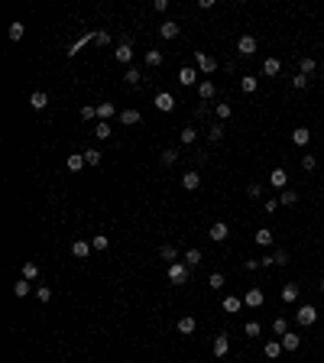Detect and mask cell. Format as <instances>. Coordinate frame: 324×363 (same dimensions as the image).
Listing matches in <instances>:
<instances>
[{
  "label": "cell",
  "instance_id": "6da1fadb",
  "mask_svg": "<svg viewBox=\"0 0 324 363\" xmlns=\"http://www.w3.org/2000/svg\"><path fill=\"white\" fill-rule=\"evenodd\" d=\"M165 276H169V282L172 286H185V282L191 279V269L185 266V263H169V269H165Z\"/></svg>",
  "mask_w": 324,
  "mask_h": 363
},
{
  "label": "cell",
  "instance_id": "7a4b0ae2",
  "mask_svg": "<svg viewBox=\"0 0 324 363\" xmlns=\"http://www.w3.org/2000/svg\"><path fill=\"white\" fill-rule=\"evenodd\" d=\"M195 68L201 75H214L217 68H221V62H217L211 52H195Z\"/></svg>",
  "mask_w": 324,
  "mask_h": 363
},
{
  "label": "cell",
  "instance_id": "3957f363",
  "mask_svg": "<svg viewBox=\"0 0 324 363\" xmlns=\"http://www.w3.org/2000/svg\"><path fill=\"white\" fill-rule=\"evenodd\" d=\"M295 321H299L302 327H311L314 321H318V308L314 305H299L295 308Z\"/></svg>",
  "mask_w": 324,
  "mask_h": 363
},
{
  "label": "cell",
  "instance_id": "277c9868",
  "mask_svg": "<svg viewBox=\"0 0 324 363\" xmlns=\"http://www.w3.org/2000/svg\"><path fill=\"white\" fill-rule=\"evenodd\" d=\"M256 49H259L256 36H240L237 39V55L240 59H253V55H256Z\"/></svg>",
  "mask_w": 324,
  "mask_h": 363
},
{
  "label": "cell",
  "instance_id": "5b68a950",
  "mask_svg": "<svg viewBox=\"0 0 324 363\" xmlns=\"http://www.w3.org/2000/svg\"><path fill=\"white\" fill-rule=\"evenodd\" d=\"M259 263H262V269L266 266H288V250H273V253L259 256Z\"/></svg>",
  "mask_w": 324,
  "mask_h": 363
},
{
  "label": "cell",
  "instance_id": "8992f818",
  "mask_svg": "<svg viewBox=\"0 0 324 363\" xmlns=\"http://www.w3.org/2000/svg\"><path fill=\"white\" fill-rule=\"evenodd\" d=\"M195 91H198V101H201V104H204V101H211V97H217V85L211 81V78H201V81H198V88H195Z\"/></svg>",
  "mask_w": 324,
  "mask_h": 363
},
{
  "label": "cell",
  "instance_id": "52a82bcc",
  "mask_svg": "<svg viewBox=\"0 0 324 363\" xmlns=\"http://www.w3.org/2000/svg\"><path fill=\"white\" fill-rule=\"evenodd\" d=\"M208 237H211L214 243H224L227 237H230V227H227V220H214L211 230H208Z\"/></svg>",
  "mask_w": 324,
  "mask_h": 363
},
{
  "label": "cell",
  "instance_id": "ba28073f",
  "mask_svg": "<svg viewBox=\"0 0 324 363\" xmlns=\"http://www.w3.org/2000/svg\"><path fill=\"white\" fill-rule=\"evenodd\" d=\"M269 185H273V188H279V191L288 188V172L282 169V165H276V169L269 172Z\"/></svg>",
  "mask_w": 324,
  "mask_h": 363
},
{
  "label": "cell",
  "instance_id": "9c48e42d",
  "mask_svg": "<svg viewBox=\"0 0 324 363\" xmlns=\"http://www.w3.org/2000/svg\"><path fill=\"white\" fill-rule=\"evenodd\" d=\"M279 341H282V350H285V353H295V350L302 347V334H295V331L282 334V338H279Z\"/></svg>",
  "mask_w": 324,
  "mask_h": 363
},
{
  "label": "cell",
  "instance_id": "30bf717a",
  "mask_svg": "<svg viewBox=\"0 0 324 363\" xmlns=\"http://www.w3.org/2000/svg\"><path fill=\"white\" fill-rule=\"evenodd\" d=\"M156 110L172 114V110H175V97H172L169 91H159V94H156Z\"/></svg>",
  "mask_w": 324,
  "mask_h": 363
},
{
  "label": "cell",
  "instance_id": "8fae6325",
  "mask_svg": "<svg viewBox=\"0 0 324 363\" xmlns=\"http://www.w3.org/2000/svg\"><path fill=\"white\" fill-rule=\"evenodd\" d=\"M182 188H185V191H198V188H201V175H198V169H188L185 175H182Z\"/></svg>",
  "mask_w": 324,
  "mask_h": 363
},
{
  "label": "cell",
  "instance_id": "7c38bea8",
  "mask_svg": "<svg viewBox=\"0 0 324 363\" xmlns=\"http://www.w3.org/2000/svg\"><path fill=\"white\" fill-rule=\"evenodd\" d=\"M179 85H185V88H198V68L185 65V68L179 72Z\"/></svg>",
  "mask_w": 324,
  "mask_h": 363
},
{
  "label": "cell",
  "instance_id": "4fadbf2b",
  "mask_svg": "<svg viewBox=\"0 0 324 363\" xmlns=\"http://www.w3.org/2000/svg\"><path fill=\"white\" fill-rule=\"evenodd\" d=\"M113 59H117L120 65H130V62H133V46H130V42H120V46L113 49Z\"/></svg>",
  "mask_w": 324,
  "mask_h": 363
},
{
  "label": "cell",
  "instance_id": "5bb4252c",
  "mask_svg": "<svg viewBox=\"0 0 324 363\" xmlns=\"http://www.w3.org/2000/svg\"><path fill=\"white\" fill-rule=\"evenodd\" d=\"M211 350H214V357H227V353H230V338H227V334H217Z\"/></svg>",
  "mask_w": 324,
  "mask_h": 363
},
{
  "label": "cell",
  "instance_id": "9a60e30c",
  "mask_svg": "<svg viewBox=\"0 0 324 363\" xmlns=\"http://www.w3.org/2000/svg\"><path fill=\"white\" fill-rule=\"evenodd\" d=\"M262 302H266L262 289H247V295H243V305H247V308H259Z\"/></svg>",
  "mask_w": 324,
  "mask_h": 363
},
{
  "label": "cell",
  "instance_id": "2e32d148",
  "mask_svg": "<svg viewBox=\"0 0 324 363\" xmlns=\"http://www.w3.org/2000/svg\"><path fill=\"white\" fill-rule=\"evenodd\" d=\"M279 72H282V62H279L276 55H269V59H262V75H266V78H276Z\"/></svg>",
  "mask_w": 324,
  "mask_h": 363
},
{
  "label": "cell",
  "instance_id": "e0dca14e",
  "mask_svg": "<svg viewBox=\"0 0 324 363\" xmlns=\"http://www.w3.org/2000/svg\"><path fill=\"white\" fill-rule=\"evenodd\" d=\"M299 295H302V289L295 286V282H285V286H282V302L285 305H295V302H299Z\"/></svg>",
  "mask_w": 324,
  "mask_h": 363
},
{
  "label": "cell",
  "instance_id": "ac0fdd59",
  "mask_svg": "<svg viewBox=\"0 0 324 363\" xmlns=\"http://www.w3.org/2000/svg\"><path fill=\"white\" fill-rule=\"evenodd\" d=\"M195 327H198V321H195L191 315H185V318H179L175 331H179V334H185V338H191V334H195Z\"/></svg>",
  "mask_w": 324,
  "mask_h": 363
},
{
  "label": "cell",
  "instance_id": "d6986e66",
  "mask_svg": "<svg viewBox=\"0 0 324 363\" xmlns=\"http://www.w3.org/2000/svg\"><path fill=\"white\" fill-rule=\"evenodd\" d=\"M204 130H208V139H211V143H221V139H224V123L221 120H211Z\"/></svg>",
  "mask_w": 324,
  "mask_h": 363
},
{
  "label": "cell",
  "instance_id": "ffe728a7",
  "mask_svg": "<svg viewBox=\"0 0 324 363\" xmlns=\"http://www.w3.org/2000/svg\"><path fill=\"white\" fill-rule=\"evenodd\" d=\"M30 107H33V110H46V107H49V94H46V91H33V94H30Z\"/></svg>",
  "mask_w": 324,
  "mask_h": 363
},
{
  "label": "cell",
  "instance_id": "44dd1931",
  "mask_svg": "<svg viewBox=\"0 0 324 363\" xmlns=\"http://www.w3.org/2000/svg\"><path fill=\"white\" fill-rule=\"evenodd\" d=\"M314 72H318V59H311V55H305V59L299 62V75H305V78H311Z\"/></svg>",
  "mask_w": 324,
  "mask_h": 363
},
{
  "label": "cell",
  "instance_id": "7402d4cb",
  "mask_svg": "<svg viewBox=\"0 0 324 363\" xmlns=\"http://www.w3.org/2000/svg\"><path fill=\"white\" fill-rule=\"evenodd\" d=\"M139 120H143V114H139V110H133V107L120 110V123H124V127H136Z\"/></svg>",
  "mask_w": 324,
  "mask_h": 363
},
{
  "label": "cell",
  "instance_id": "603a6c76",
  "mask_svg": "<svg viewBox=\"0 0 324 363\" xmlns=\"http://www.w3.org/2000/svg\"><path fill=\"white\" fill-rule=\"evenodd\" d=\"M91 250H94V246L87 243V240H75L72 243V256H75V260H87V253H91Z\"/></svg>",
  "mask_w": 324,
  "mask_h": 363
},
{
  "label": "cell",
  "instance_id": "cb8c5ba5",
  "mask_svg": "<svg viewBox=\"0 0 324 363\" xmlns=\"http://www.w3.org/2000/svg\"><path fill=\"white\" fill-rule=\"evenodd\" d=\"M256 88H259V78L256 75H243L240 78V91L243 94H256Z\"/></svg>",
  "mask_w": 324,
  "mask_h": 363
},
{
  "label": "cell",
  "instance_id": "d4e9b609",
  "mask_svg": "<svg viewBox=\"0 0 324 363\" xmlns=\"http://www.w3.org/2000/svg\"><path fill=\"white\" fill-rule=\"evenodd\" d=\"M292 143H295V146H308V143H311V130H308V127L292 130Z\"/></svg>",
  "mask_w": 324,
  "mask_h": 363
},
{
  "label": "cell",
  "instance_id": "484cf974",
  "mask_svg": "<svg viewBox=\"0 0 324 363\" xmlns=\"http://www.w3.org/2000/svg\"><path fill=\"white\" fill-rule=\"evenodd\" d=\"M30 292H36L30 279H16V282H13V295H16V298H26Z\"/></svg>",
  "mask_w": 324,
  "mask_h": 363
},
{
  "label": "cell",
  "instance_id": "4316f807",
  "mask_svg": "<svg viewBox=\"0 0 324 363\" xmlns=\"http://www.w3.org/2000/svg\"><path fill=\"white\" fill-rule=\"evenodd\" d=\"M262 353H266V357L269 360H279V357H282V341H266V347H262Z\"/></svg>",
  "mask_w": 324,
  "mask_h": 363
},
{
  "label": "cell",
  "instance_id": "83f0119b",
  "mask_svg": "<svg viewBox=\"0 0 324 363\" xmlns=\"http://www.w3.org/2000/svg\"><path fill=\"white\" fill-rule=\"evenodd\" d=\"M159 36H162V39H175V36H179V23H175V20L159 23Z\"/></svg>",
  "mask_w": 324,
  "mask_h": 363
},
{
  "label": "cell",
  "instance_id": "f1b7e54d",
  "mask_svg": "<svg viewBox=\"0 0 324 363\" xmlns=\"http://www.w3.org/2000/svg\"><path fill=\"white\" fill-rule=\"evenodd\" d=\"M110 117H120V110L113 107L110 101H104V104H98V120H110Z\"/></svg>",
  "mask_w": 324,
  "mask_h": 363
},
{
  "label": "cell",
  "instance_id": "f546056e",
  "mask_svg": "<svg viewBox=\"0 0 324 363\" xmlns=\"http://www.w3.org/2000/svg\"><path fill=\"white\" fill-rule=\"evenodd\" d=\"M243 308V298H237V295H224V312L227 315H237Z\"/></svg>",
  "mask_w": 324,
  "mask_h": 363
},
{
  "label": "cell",
  "instance_id": "4dcf8cb0",
  "mask_svg": "<svg viewBox=\"0 0 324 363\" xmlns=\"http://www.w3.org/2000/svg\"><path fill=\"white\" fill-rule=\"evenodd\" d=\"M65 165H68V172H81L84 165H87V162H84V153H78V156L72 153V156L65 159Z\"/></svg>",
  "mask_w": 324,
  "mask_h": 363
},
{
  "label": "cell",
  "instance_id": "1f68e13d",
  "mask_svg": "<svg viewBox=\"0 0 324 363\" xmlns=\"http://www.w3.org/2000/svg\"><path fill=\"white\" fill-rule=\"evenodd\" d=\"M159 162H162V165H175V162H179V149H175V146H165L162 153H159Z\"/></svg>",
  "mask_w": 324,
  "mask_h": 363
},
{
  "label": "cell",
  "instance_id": "d6a6232c",
  "mask_svg": "<svg viewBox=\"0 0 324 363\" xmlns=\"http://www.w3.org/2000/svg\"><path fill=\"white\" fill-rule=\"evenodd\" d=\"M295 201H299V191H295V188H285V191H279V205H282V208H292Z\"/></svg>",
  "mask_w": 324,
  "mask_h": 363
},
{
  "label": "cell",
  "instance_id": "836d02e7",
  "mask_svg": "<svg viewBox=\"0 0 324 363\" xmlns=\"http://www.w3.org/2000/svg\"><path fill=\"white\" fill-rule=\"evenodd\" d=\"M179 139H182V146H195V139H198V130H195V127H182Z\"/></svg>",
  "mask_w": 324,
  "mask_h": 363
},
{
  "label": "cell",
  "instance_id": "e575fe53",
  "mask_svg": "<svg viewBox=\"0 0 324 363\" xmlns=\"http://www.w3.org/2000/svg\"><path fill=\"white\" fill-rule=\"evenodd\" d=\"M214 117L221 120V123H227V120L233 117V107H230V104H227V101H224V104H217V107H214Z\"/></svg>",
  "mask_w": 324,
  "mask_h": 363
},
{
  "label": "cell",
  "instance_id": "d590c367",
  "mask_svg": "<svg viewBox=\"0 0 324 363\" xmlns=\"http://www.w3.org/2000/svg\"><path fill=\"white\" fill-rule=\"evenodd\" d=\"M253 240H256L259 246H273V230H269V227H259V230H256V237H253Z\"/></svg>",
  "mask_w": 324,
  "mask_h": 363
},
{
  "label": "cell",
  "instance_id": "8d00e7d4",
  "mask_svg": "<svg viewBox=\"0 0 324 363\" xmlns=\"http://www.w3.org/2000/svg\"><path fill=\"white\" fill-rule=\"evenodd\" d=\"M162 62H165V55H162L159 49H150V52H146V65H150V68H159Z\"/></svg>",
  "mask_w": 324,
  "mask_h": 363
},
{
  "label": "cell",
  "instance_id": "74e56055",
  "mask_svg": "<svg viewBox=\"0 0 324 363\" xmlns=\"http://www.w3.org/2000/svg\"><path fill=\"white\" fill-rule=\"evenodd\" d=\"M91 246H94L98 253H104V250L110 246V237H107V234H94V237H91Z\"/></svg>",
  "mask_w": 324,
  "mask_h": 363
},
{
  "label": "cell",
  "instance_id": "f35d334b",
  "mask_svg": "<svg viewBox=\"0 0 324 363\" xmlns=\"http://www.w3.org/2000/svg\"><path fill=\"white\" fill-rule=\"evenodd\" d=\"M23 33H26V26L16 20V23H10V30H7V36H10V42H20L23 39Z\"/></svg>",
  "mask_w": 324,
  "mask_h": 363
},
{
  "label": "cell",
  "instance_id": "ab89813d",
  "mask_svg": "<svg viewBox=\"0 0 324 363\" xmlns=\"http://www.w3.org/2000/svg\"><path fill=\"white\" fill-rule=\"evenodd\" d=\"M201 260H204V256H201V250H188V253H185V260H182V263H185L188 269H195V266H201Z\"/></svg>",
  "mask_w": 324,
  "mask_h": 363
},
{
  "label": "cell",
  "instance_id": "60d3db41",
  "mask_svg": "<svg viewBox=\"0 0 324 363\" xmlns=\"http://www.w3.org/2000/svg\"><path fill=\"white\" fill-rule=\"evenodd\" d=\"M36 276H39V263L26 260V263H23V279H30V282H33V279H36Z\"/></svg>",
  "mask_w": 324,
  "mask_h": 363
},
{
  "label": "cell",
  "instance_id": "b9f144b4",
  "mask_svg": "<svg viewBox=\"0 0 324 363\" xmlns=\"http://www.w3.org/2000/svg\"><path fill=\"white\" fill-rule=\"evenodd\" d=\"M110 133H113L110 123H107V120H98V127H94V136H98V139H107Z\"/></svg>",
  "mask_w": 324,
  "mask_h": 363
},
{
  "label": "cell",
  "instance_id": "7bdbcfd3",
  "mask_svg": "<svg viewBox=\"0 0 324 363\" xmlns=\"http://www.w3.org/2000/svg\"><path fill=\"white\" fill-rule=\"evenodd\" d=\"M208 286H211L214 292H221V289L227 286V279H224V272H211V276H208Z\"/></svg>",
  "mask_w": 324,
  "mask_h": 363
},
{
  "label": "cell",
  "instance_id": "ee69618b",
  "mask_svg": "<svg viewBox=\"0 0 324 363\" xmlns=\"http://www.w3.org/2000/svg\"><path fill=\"white\" fill-rule=\"evenodd\" d=\"M101 159H104L101 149H84V162L87 165H101Z\"/></svg>",
  "mask_w": 324,
  "mask_h": 363
},
{
  "label": "cell",
  "instance_id": "f6af8a7d",
  "mask_svg": "<svg viewBox=\"0 0 324 363\" xmlns=\"http://www.w3.org/2000/svg\"><path fill=\"white\" fill-rule=\"evenodd\" d=\"M159 256H162V260H169V263H179V250H175L172 243H165L162 250H159Z\"/></svg>",
  "mask_w": 324,
  "mask_h": 363
},
{
  "label": "cell",
  "instance_id": "bcb514c9",
  "mask_svg": "<svg viewBox=\"0 0 324 363\" xmlns=\"http://www.w3.org/2000/svg\"><path fill=\"white\" fill-rule=\"evenodd\" d=\"M243 334H247V338H259V334H262V324H259V321H247V324H243Z\"/></svg>",
  "mask_w": 324,
  "mask_h": 363
},
{
  "label": "cell",
  "instance_id": "7dc6e473",
  "mask_svg": "<svg viewBox=\"0 0 324 363\" xmlns=\"http://www.w3.org/2000/svg\"><path fill=\"white\" fill-rule=\"evenodd\" d=\"M273 334H276V338H282V334H288V321H285L282 315H279L276 321H273Z\"/></svg>",
  "mask_w": 324,
  "mask_h": 363
},
{
  "label": "cell",
  "instance_id": "c3c4849f",
  "mask_svg": "<svg viewBox=\"0 0 324 363\" xmlns=\"http://www.w3.org/2000/svg\"><path fill=\"white\" fill-rule=\"evenodd\" d=\"M139 78H143V75H139V68H133V65L124 72V81H127V85H139Z\"/></svg>",
  "mask_w": 324,
  "mask_h": 363
},
{
  "label": "cell",
  "instance_id": "681fc988",
  "mask_svg": "<svg viewBox=\"0 0 324 363\" xmlns=\"http://www.w3.org/2000/svg\"><path fill=\"white\" fill-rule=\"evenodd\" d=\"M302 169H305V172H314V169H318V156H308V153H305V156H302Z\"/></svg>",
  "mask_w": 324,
  "mask_h": 363
},
{
  "label": "cell",
  "instance_id": "f907efd6",
  "mask_svg": "<svg viewBox=\"0 0 324 363\" xmlns=\"http://www.w3.org/2000/svg\"><path fill=\"white\" fill-rule=\"evenodd\" d=\"M78 114H81V120H98V107H94V104H84Z\"/></svg>",
  "mask_w": 324,
  "mask_h": 363
},
{
  "label": "cell",
  "instance_id": "816d5d0a",
  "mask_svg": "<svg viewBox=\"0 0 324 363\" xmlns=\"http://www.w3.org/2000/svg\"><path fill=\"white\" fill-rule=\"evenodd\" d=\"M36 298H39L42 305H46V302H52V289H49V286H36Z\"/></svg>",
  "mask_w": 324,
  "mask_h": 363
},
{
  "label": "cell",
  "instance_id": "f5cc1de1",
  "mask_svg": "<svg viewBox=\"0 0 324 363\" xmlns=\"http://www.w3.org/2000/svg\"><path fill=\"white\" fill-rule=\"evenodd\" d=\"M292 88H295V91H305V88H308V78H305V75H292Z\"/></svg>",
  "mask_w": 324,
  "mask_h": 363
},
{
  "label": "cell",
  "instance_id": "db71d44e",
  "mask_svg": "<svg viewBox=\"0 0 324 363\" xmlns=\"http://www.w3.org/2000/svg\"><path fill=\"white\" fill-rule=\"evenodd\" d=\"M247 198H250V201H256V198H262V188H259L256 182H253V185H247Z\"/></svg>",
  "mask_w": 324,
  "mask_h": 363
},
{
  "label": "cell",
  "instance_id": "11a10c76",
  "mask_svg": "<svg viewBox=\"0 0 324 363\" xmlns=\"http://www.w3.org/2000/svg\"><path fill=\"white\" fill-rule=\"evenodd\" d=\"M94 42H98V46H110V33H107V30L94 33Z\"/></svg>",
  "mask_w": 324,
  "mask_h": 363
},
{
  "label": "cell",
  "instance_id": "9f6ffc18",
  "mask_svg": "<svg viewBox=\"0 0 324 363\" xmlns=\"http://www.w3.org/2000/svg\"><path fill=\"white\" fill-rule=\"evenodd\" d=\"M279 208H282V205H279V198H269L266 205H262V211H266V214H276Z\"/></svg>",
  "mask_w": 324,
  "mask_h": 363
},
{
  "label": "cell",
  "instance_id": "6f0895ef",
  "mask_svg": "<svg viewBox=\"0 0 324 363\" xmlns=\"http://www.w3.org/2000/svg\"><path fill=\"white\" fill-rule=\"evenodd\" d=\"M243 269H247V272H259L262 263H259V260H247V263H243Z\"/></svg>",
  "mask_w": 324,
  "mask_h": 363
},
{
  "label": "cell",
  "instance_id": "680465c9",
  "mask_svg": "<svg viewBox=\"0 0 324 363\" xmlns=\"http://www.w3.org/2000/svg\"><path fill=\"white\" fill-rule=\"evenodd\" d=\"M153 10H156V13H165V10H169V0H156Z\"/></svg>",
  "mask_w": 324,
  "mask_h": 363
},
{
  "label": "cell",
  "instance_id": "91938a15",
  "mask_svg": "<svg viewBox=\"0 0 324 363\" xmlns=\"http://www.w3.org/2000/svg\"><path fill=\"white\" fill-rule=\"evenodd\" d=\"M195 114H198V117H201V120H204V117H208V114H211V107H208V104H198V107H195Z\"/></svg>",
  "mask_w": 324,
  "mask_h": 363
},
{
  "label": "cell",
  "instance_id": "94428289",
  "mask_svg": "<svg viewBox=\"0 0 324 363\" xmlns=\"http://www.w3.org/2000/svg\"><path fill=\"white\" fill-rule=\"evenodd\" d=\"M318 289H321V295H324V279H321V286H318Z\"/></svg>",
  "mask_w": 324,
  "mask_h": 363
}]
</instances>
